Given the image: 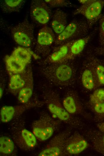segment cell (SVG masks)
Masks as SVG:
<instances>
[{"mask_svg":"<svg viewBox=\"0 0 104 156\" xmlns=\"http://www.w3.org/2000/svg\"><path fill=\"white\" fill-rule=\"evenodd\" d=\"M92 51L93 52H91L96 55L101 56L104 57V45L94 47Z\"/></svg>","mask_w":104,"mask_h":156,"instance_id":"obj_29","label":"cell"},{"mask_svg":"<svg viewBox=\"0 0 104 156\" xmlns=\"http://www.w3.org/2000/svg\"><path fill=\"white\" fill-rule=\"evenodd\" d=\"M5 61L6 69L9 74L21 73L25 70L27 65L11 55L6 56Z\"/></svg>","mask_w":104,"mask_h":156,"instance_id":"obj_15","label":"cell"},{"mask_svg":"<svg viewBox=\"0 0 104 156\" xmlns=\"http://www.w3.org/2000/svg\"><path fill=\"white\" fill-rule=\"evenodd\" d=\"M11 33L15 41L25 47H29L34 41V26L25 17L22 21L11 28Z\"/></svg>","mask_w":104,"mask_h":156,"instance_id":"obj_4","label":"cell"},{"mask_svg":"<svg viewBox=\"0 0 104 156\" xmlns=\"http://www.w3.org/2000/svg\"><path fill=\"white\" fill-rule=\"evenodd\" d=\"M90 101L92 104L104 102V89H96L90 96Z\"/></svg>","mask_w":104,"mask_h":156,"instance_id":"obj_24","label":"cell"},{"mask_svg":"<svg viewBox=\"0 0 104 156\" xmlns=\"http://www.w3.org/2000/svg\"><path fill=\"white\" fill-rule=\"evenodd\" d=\"M6 75L4 71H1L0 74V98L2 97L3 94L4 88L5 84L6 82Z\"/></svg>","mask_w":104,"mask_h":156,"instance_id":"obj_27","label":"cell"},{"mask_svg":"<svg viewBox=\"0 0 104 156\" xmlns=\"http://www.w3.org/2000/svg\"><path fill=\"white\" fill-rule=\"evenodd\" d=\"M82 5L75 10L73 15L81 14L85 18L90 27L99 20L104 7L103 0H79Z\"/></svg>","mask_w":104,"mask_h":156,"instance_id":"obj_3","label":"cell"},{"mask_svg":"<svg viewBox=\"0 0 104 156\" xmlns=\"http://www.w3.org/2000/svg\"><path fill=\"white\" fill-rule=\"evenodd\" d=\"M51 8L45 1L32 0L30 7V17L36 24L43 26H45L51 16Z\"/></svg>","mask_w":104,"mask_h":156,"instance_id":"obj_6","label":"cell"},{"mask_svg":"<svg viewBox=\"0 0 104 156\" xmlns=\"http://www.w3.org/2000/svg\"><path fill=\"white\" fill-rule=\"evenodd\" d=\"M75 40L59 46L44 59L40 61L39 63V65L56 63L64 59L67 56L69 48Z\"/></svg>","mask_w":104,"mask_h":156,"instance_id":"obj_10","label":"cell"},{"mask_svg":"<svg viewBox=\"0 0 104 156\" xmlns=\"http://www.w3.org/2000/svg\"><path fill=\"white\" fill-rule=\"evenodd\" d=\"M45 2L51 8L71 7L74 5L69 1L65 0H48Z\"/></svg>","mask_w":104,"mask_h":156,"instance_id":"obj_23","label":"cell"},{"mask_svg":"<svg viewBox=\"0 0 104 156\" xmlns=\"http://www.w3.org/2000/svg\"><path fill=\"white\" fill-rule=\"evenodd\" d=\"M94 110L98 113H104V102L92 104Z\"/></svg>","mask_w":104,"mask_h":156,"instance_id":"obj_28","label":"cell"},{"mask_svg":"<svg viewBox=\"0 0 104 156\" xmlns=\"http://www.w3.org/2000/svg\"><path fill=\"white\" fill-rule=\"evenodd\" d=\"M103 143H104V136L103 137Z\"/></svg>","mask_w":104,"mask_h":156,"instance_id":"obj_30","label":"cell"},{"mask_svg":"<svg viewBox=\"0 0 104 156\" xmlns=\"http://www.w3.org/2000/svg\"><path fill=\"white\" fill-rule=\"evenodd\" d=\"M94 73L98 87L104 85V60L98 58L91 52L86 57Z\"/></svg>","mask_w":104,"mask_h":156,"instance_id":"obj_9","label":"cell"},{"mask_svg":"<svg viewBox=\"0 0 104 156\" xmlns=\"http://www.w3.org/2000/svg\"><path fill=\"white\" fill-rule=\"evenodd\" d=\"M78 75L79 83L85 89L91 90L98 87L92 68L86 59L81 65Z\"/></svg>","mask_w":104,"mask_h":156,"instance_id":"obj_8","label":"cell"},{"mask_svg":"<svg viewBox=\"0 0 104 156\" xmlns=\"http://www.w3.org/2000/svg\"><path fill=\"white\" fill-rule=\"evenodd\" d=\"M103 128H104V124L103 126Z\"/></svg>","mask_w":104,"mask_h":156,"instance_id":"obj_31","label":"cell"},{"mask_svg":"<svg viewBox=\"0 0 104 156\" xmlns=\"http://www.w3.org/2000/svg\"><path fill=\"white\" fill-rule=\"evenodd\" d=\"M96 32V30L95 29L91 33L75 40L71 46L67 56L64 59L72 60L80 54L90 40L94 37Z\"/></svg>","mask_w":104,"mask_h":156,"instance_id":"obj_11","label":"cell"},{"mask_svg":"<svg viewBox=\"0 0 104 156\" xmlns=\"http://www.w3.org/2000/svg\"><path fill=\"white\" fill-rule=\"evenodd\" d=\"M61 150L56 146L48 148L42 151L39 154L41 156H56L60 155Z\"/></svg>","mask_w":104,"mask_h":156,"instance_id":"obj_25","label":"cell"},{"mask_svg":"<svg viewBox=\"0 0 104 156\" xmlns=\"http://www.w3.org/2000/svg\"><path fill=\"white\" fill-rule=\"evenodd\" d=\"M67 14L62 10H56L53 15L51 22L52 28L56 34H59L67 26Z\"/></svg>","mask_w":104,"mask_h":156,"instance_id":"obj_12","label":"cell"},{"mask_svg":"<svg viewBox=\"0 0 104 156\" xmlns=\"http://www.w3.org/2000/svg\"><path fill=\"white\" fill-rule=\"evenodd\" d=\"M90 28L86 19H74L58 35L54 44L59 46L81 38L88 34Z\"/></svg>","mask_w":104,"mask_h":156,"instance_id":"obj_2","label":"cell"},{"mask_svg":"<svg viewBox=\"0 0 104 156\" xmlns=\"http://www.w3.org/2000/svg\"><path fill=\"white\" fill-rule=\"evenodd\" d=\"M64 109L69 113H74L77 109L76 102L74 97L71 95L66 96L62 102Z\"/></svg>","mask_w":104,"mask_h":156,"instance_id":"obj_22","label":"cell"},{"mask_svg":"<svg viewBox=\"0 0 104 156\" xmlns=\"http://www.w3.org/2000/svg\"><path fill=\"white\" fill-rule=\"evenodd\" d=\"M11 55L26 65L30 63L31 58L30 51L24 47H17L14 50Z\"/></svg>","mask_w":104,"mask_h":156,"instance_id":"obj_17","label":"cell"},{"mask_svg":"<svg viewBox=\"0 0 104 156\" xmlns=\"http://www.w3.org/2000/svg\"><path fill=\"white\" fill-rule=\"evenodd\" d=\"M13 137L18 145L23 149L28 150L34 148L36 143V136L23 126L18 125L13 132Z\"/></svg>","mask_w":104,"mask_h":156,"instance_id":"obj_7","label":"cell"},{"mask_svg":"<svg viewBox=\"0 0 104 156\" xmlns=\"http://www.w3.org/2000/svg\"><path fill=\"white\" fill-rule=\"evenodd\" d=\"M87 142L85 140H81L76 143H71L67 147L68 153L72 154L80 153L85 150L87 146Z\"/></svg>","mask_w":104,"mask_h":156,"instance_id":"obj_20","label":"cell"},{"mask_svg":"<svg viewBox=\"0 0 104 156\" xmlns=\"http://www.w3.org/2000/svg\"><path fill=\"white\" fill-rule=\"evenodd\" d=\"M48 108L52 113L56 115L59 119L65 121L69 118V115L66 110L54 102L51 101L48 105Z\"/></svg>","mask_w":104,"mask_h":156,"instance_id":"obj_18","label":"cell"},{"mask_svg":"<svg viewBox=\"0 0 104 156\" xmlns=\"http://www.w3.org/2000/svg\"><path fill=\"white\" fill-rule=\"evenodd\" d=\"M27 74L26 67L25 70L21 73L9 74L10 78L8 88L11 92L13 93H19L25 84Z\"/></svg>","mask_w":104,"mask_h":156,"instance_id":"obj_13","label":"cell"},{"mask_svg":"<svg viewBox=\"0 0 104 156\" xmlns=\"http://www.w3.org/2000/svg\"><path fill=\"white\" fill-rule=\"evenodd\" d=\"M43 123L41 119L34 124L33 128V133L36 136L42 141L48 139L53 132V129L52 127L46 126Z\"/></svg>","mask_w":104,"mask_h":156,"instance_id":"obj_14","label":"cell"},{"mask_svg":"<svg viewBox=\"0 0 104 156\" xmlns=\"http://www.w3.org/2000/svg\"><path fill=\"white\" fill-rule=\"evenodd\" d=\"M103 11L99 19L98 42L100 46L104 45V7Z\"/></svg>","mask_w":104,"mask_h":156,"instance_id":"obj_26","label":"cell"},{"mask_svg":"<svg viewBox=\"0 0 104 156\" xmlns=\"http://www.w3.org/2000/svg\"><path fill=\"white\" fill-rule=\"evenodd\" d=\"M72 60L40 65L39 71L48 83L61 87L74 85L77 80V68Z\"/></svg>","mask_w":104,"mask_h":156,"instance_id":"obj_1","label":"cell"},{"mask_svg":"<svg viewBox=\"0 0 104 156\" xmlns=\"http://www.w3.org/2000/svg\"><path fill=\"white\" fill-rule=\"evenodd\" d=\"M25 1L23 0H2L0 1V8L5 13L19 11L24 7Z\"/></svg>","mask_w":104,"mask_h":156,"instance_id":"obj_16","label":"cell"},{"mask_svg":"<svg viewBox=\"0 0 104 156\" xmlns=\"http://www.w3.org/2000/svg\"><path fill=\"white\" fill-rule=\"evenodd\" d=\"M15 112V107L4 106L2 107L0 112L1 119L3 122H7L13 118Z\"/></svg>","mask_w":104,"mask_h":156,"instance_id":"obj_21","label":"cell"},{"mask_svg":"<svg viewBox=\"0 0 104 156\" xmlns=\"http://www.w3.org/2000/svg\"><path fill=\"white\" fill-rule=\"evenodd\" d=\"M14 148L13 141L8 137L2 136L0 138V151L3 154H9Z\"/></svg>","mask_w":104,"mask_h":156,"instance_id":"obj_19","label":"cell"},{"mask_svg":"<svg viewBox=\"0 0 104 156\" xmlns=\"http://www.w3.org/2000/svg\"><path fill=\"white\" fill-rule=\"evenodd\" d=\"M54 32L52 28L47 25L40 29L35 48L36 53L45 58L50 54L51 46L54 43L56 38Z\"/></svg>","mask_w":104,"mask_h":156,"instance_id":"obj_5","label":"cell"}]
</instances>
